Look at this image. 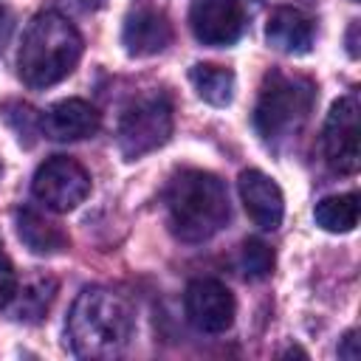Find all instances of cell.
Segmentation results:
<instances>
[{"label": "cell", "instance_id": "5b68a950", "mask_svg": "<svg viewBox=\"0 0 361 361\" xmlns=\"http://www.w3.org/2000/svg\"><path fill=\"white\" fill-rule=\"evenodd\" d=\"M172 135V104L166 96H147L130 104L118 121V149L127 161H135L158 147H164Z\"/></svg>", "mask_w": 361, "mask_h": 361}, {"label": "cell", "instance_id": "6da1fadb", "mask_svg": "<svg viewBox=\"0 0 361 361\" xmlns=\"http://www.w3.org/2000/svg\"><path fill=\"white\" fill-rule=\"evenodd\" d=\"M135 333V316L124 296L107 288H87L76 296L65 336L79 358H118Z\"/></svg>", "mask_w": 361, "mask_h": 361}, {"label": "cell", "instance_id": "277c9868", "mask_svg": "<svg viewBox=\"0 0 361 361\" xmlns=\"http://www.w3.org/2000/svg\"><path fill=\"white\" fill-rule=\"evenodd\" d=\"M316 90L302 76L271 73L254 107V127L265 141L290 138L307 118Z\"/></svg>", "mask_w": 361, "mask_h": 361}, {"label": "cell", "instance_id": "4fadbf2b", "mask_svg": "<svg viewBox=\"0 0 361 361\" xmlns=\"http://www.w3.org/2000/svg\"><path fill=\"white\" fill-rule=\"evenodd\" d=\"M313 20L293 8V6H279L268 14L265 23V39L271 48L290 54V56H302L313 48Z\"/></svg>", "mask_w": 361, "mask_h": 361}, {"label": "cell", "instance_id": "603a6c76", "mask_svg": "<svg viewBox=\"0 0 361 361\" xmlns=\"http://www.w3.org/2000/svg\"><path fill=\"white\" fill-rule=\"evenodd\" d=\"M3 23H6V8L0 6V28H3Z\"/></svg>", "mask_w": 361, "mask_h": 361}, {"label": "cell", "instance_id": "2e32d148", "mask_svg": "<svg viewBox=\"0 0 361 361\" xmlns=\"http://www.w3.org/2000/svg\"><path fill=\"white\" fill-rule=\"evenodd\" d=\"M54 296H56V279L54 276H48V274L31 276L20 290H14V299H17L14 319H20V322H39L48 313Z\"/></svg>", "mask_w": 361, "mask_h": 361}, {"label": "cell", "instance_id": "e0dca14e", "mask_svg": "<svg viewBox=\"0 0 361 361\" xmlns=\"http://www.w3.org/2000/svg\"><path fill=\"white\" fill-rule=\"evenodd\" d=\"M189 82L195 85L197 96L214 107H226L231 104L234 99V73L228 68H220V65H192L189 71Z\"/></svg>", "mask_w": 361, "mask_h": 361}, {"label": "cell", "instance_id": "ba28073f", "mask_svg": "<svg viewBox=\"0 0 361 361\" xmlns=\"http://www.w3.org/2000/svg\"><path fill=\"white\" fill-rule=\"evenodd\" d=\"M183 310L200 333H226L234 324V296L217 279H192L183 293Z\"/></svg>", "mask_w": 361, "mask_h": 361}, {"label": "cell", "instance_id": "5bb4252c", "mask_svg": "<svg viewBox=\"0 0 361 361\" xmlns=\"http://www.w3.org/2000/svg\"><path fill=\"white\" fill-rule=\"evenodd\" d=\"M14 226H17V237L23 240V245L31 254L54 257L68 248V234L56 223H51L45 214H39L28 206L14 212Z\"/></svg>", "mask_w": 361, "mask_h": 361}, {"label": "cell", "instance_id": "ffe728a7", "mask_svg": "<svg viewBox=\"0 0 361 361\" xmlns=\"http://www.w3.org/2000/svg\"><path fill=\"white\" fill-rule=\"evenodd\" d=\"M338 358H347V361H355L358 358V333L355 330L344 333V338L338 344Z\"/></svg>", "mask_w": 361, "mask_h": 361}, {"label": "cell", "instance_id": "52a82bcc", "mask_svg": "<svg viewBox=\"0 0 361 361\" xmlns=\"http://www.w3.org/2000/svg\"><path fill=\"white\" fill-rule=\"evenodd\" d=\"M31 192L45 209L71 212L90 195V175L79 161L68 155H54L37 166Z\"/></svg>", "mask_w": 361, "mask_h": 361}, {"label": "cell", "instance_id": "7c38bea8", "mask_svg": "<svg viewBox=\"0 0 361 361\" xmlns=\"http://www.w3.org/2000/svg\"><path fill=\"white\" fill-rule=\"evenodd\" d=\"M172 42V25L166 14L155 8H138L124 20L121 45L130 56H152L161 54Z\"/></svg>", "mask_w": 361, "mask_h": 361}, {"label": "cell", "instance_id": "7402d4cb", "mask_svg": "<svg viewBox=\"0 0 361 361\" xmlns=\"http://www.w3.org/2000/svg\"><path fill=\"white\" fill-rule=\"evenodd\" d=\"M293 355H299V358H307V353H305V350H299V347H288V350L282 353V358H293Z\"/></svg>", "mask_w": 361, "mask_h": 361}, {"label": "cell", "instance_id": "8fae6325", "mask_svg": "<svg viewBox=\"0 0 361 361\" xmlns=\"http://www.w3.org/2000/svg\"><path fill=\"white\" fill-rule=\"evenodd\" d=\"M99 110L85 99H62L39 116V130L51 141H82L99 130Z\"/></svg>", "mask_w": 361, "mask_h": 361}, {"label": "cell", "instance_id": "9a60e30c", "mask_svg": "<svg viewBox=\"0 0 361 361\" xmlns=\"http://www.w3.org/2000/svg\"><path fill=\"white\" fill-rule=\"evenodd\" d=\"M316 226L330 231V234H347L358 226V195L347 192V195H330L322 197L313 209Z\"/></svg>", "mask_w": 361, "mask_h": 361}, {"label": "cell", "instance_id": "44dd1931", "mask_svg": "<svg viewBox=\"0 0 361 361\" xmlns=\"http://www.w3.org/2000/svg\"><path fill=\"white\" fill-rule=\"evenodd\" d=\"M358 28H361V23L353 20L350 31H347V51H350V56H358Z\"/></svg>", "mask_w": 361, "mask_h": 361}, {"label": "cell", "instance_id": "30bf717a", "mask_svg": "<svg viewBox=\"0 0 361 361\" xmlns=\"http://www.w3.org/2000/svg\"><path fill=\"white\" fill-rule=\"evenodd\" d=\"M237 189H240L243 206H245L248 217L254 220V226H259L262 231L279 228L282 214H285V197L274 178H268L259 169H245V172H240Z\"/></svg>", "mask_w": 361, "mask_h": 361}, {"label": "cell", "instance_id": "8992f818", "mask_svg": "<svg viewBox=\"0 0 361 361\" xmlns=\"http://www.w3.org/2000/svg\"><path fill=\"white\" fill-rule=\"evenodd\" d=\"M358 99L353 93L333 102L324 130H322V152L324 164L338 175H353L361 164V116Z\"/></svg>", "mask_w": 361, "mask_h": 361}, {"label": "cell", "instance_id": "9c48e42d", "mask_svg": "<svg viewBox=\"0 0 361 361\" xmlns=\"http://www.w3.org/2000/svg\"><path fill=\"white\" fill-rule=\"evenodd\" d=\"M189 25L197 42L209 48L234 45L245 28V14L237 0H195L189 11Z\"/></svg>", "mask_w": 361, "mask_h": 361}, {"label": "cell", "instance_id": "d6986e66", "mask_svg": "<svg viewBox=\"0 0 361 361\" xmlns=\"http://www.w3.org/2000/svg\"><path fill=\"white\" fill-rule=\"evenodd\" d=\"M14 290H17V276H14V268H11L8 257L0 251V307H6V305L14 299Z\"/></svg>", "mask_w": 361, "mask_h": 361}, {"label": "cell", "instance_id": "3957f363", "mask_svg": "<svg viewBox=\"0 0 361 361\" xmlns=\"http://www.w3.org/2000/svg\"><path fill=\"white\" fill-rule=\"evenodd\" d=\"M164 203L169 228L183 243H203L214 237L231 214L223 180L203 169L178 172L164 192Z\"/></svg>", "mask_w": 361, "mask_h": 361}, {"label": "cell", "instance_id": "ac0fdd59", "mask_svg": "<svg viewBox=\"0 0 361 361\" xmlns=\"http://www.w3.org/2000/svg\"><path fill=\"white\" fill-rule=\"evenodd\" d=\"M243 271L248 279H265L274 271V251L268 243L248 237L243 243Z\"/></svg>", "mask_w": 361, "mask_h": 361}, {"label": "cell", "instance_id": "7a4b0ae2", "mask_svg": "<svg viewBox=\"0 0 361 361\" xmlns=\"http://www.w3.org/2000/svg\"><path fill=\"white\" fill-rule=\"evenodd\" d=\"M82 56V34L59 11H39L23 31L17 51V73L34 87H51L73 73Z\"/></svg>", "mask_w": 361, "mask_h": 361}]
</instances>
